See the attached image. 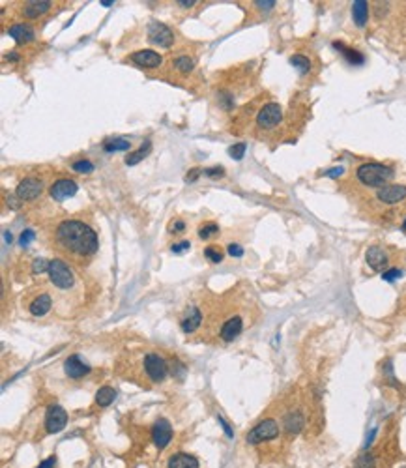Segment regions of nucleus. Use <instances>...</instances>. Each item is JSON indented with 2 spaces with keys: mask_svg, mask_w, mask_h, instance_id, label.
<instances>
[{
  "mask_svg": "<svg viewBox=\"0 0 406 468\" xmlns=\"http://www.w3.org/2000/svg\"><path fill=\"white\" fill-rule=\"evenodd\" d=\"M36 238V234H34V230H30V228H27V230H23V234L19 236V246H23V248H27L30 242Z\"/></svg>",
  "mask_w": 406,
  "mask_h": 468,
  "instance_id": "nucleus-35",
  "label": "nucleus"
},
{
  "mask_svg": "<svg viewBox=\"0 0 406 468\" xmlns=\"http://www.w3.org/2000/svg\"><path fill=\"white\" fill-rule=\"evenodd\" d=\"M200 324H202V313H200V309L197 305H189L185 315L180 320V326L184 330V334H193Z\"/></svg>",
  "mask_w": 406,
  "mask_h": 468,
  "instance_id": "nucleus-14",
  "label": "nucleus"
},
{
  "mask_svg": "<svg viewBox=\"0 0 406 468\" xmlns=\"http://www.w3.org/2000/svg\"><path fill=\"white\" fill-rule=\"evenodd\" d=\"M356 468H374V459L370 455H363V457H359Z\"/></svg>",
  "mask_w": 406,
  "mask_h": 468,
  "instance_id": "nucleus-37",
  "label": "nucleus"
},
{
  "mask_svg": "<svg viewBox=\"0 0 406 468\" xmlns=\"http://www.w3.org/2000/svg\"><path fill=\"white\" fill-rule=\"evenodd\" d=\"M178 4H180V6H184V8H189V6H193V4H195V0H189V2H187V0H180Z\"/></svg>",
  "mask_w": 406,
  "mask_h": 468,
  "instance_id": "nucleus-48",
  "label": "nucleus"
},
{
  "mask_svg": "<svg viewBox=\"0 0 406 468\" xmlns=\"http://www.w3.org/2000/svg\"><path fill=\"white\" fill-rule=\"evenodd\" d=\"M77 193V184L70 178H60L51 185V197L55 200H64Z\"/></svg>",
  "mask_w": 406,
  "mask_h": 468,
  "instance_id": "nucleus-12",
  "label": "nucleus"
},
{
  "mask_svg": "<svg viewBox=\"0 0 406 468\" xmlns=\"http://www.w3.org/2000/svg\"><path fill=\"white\" fill-rule=\"evenodd\" d=\"M290 64L296 66L301 73H307V71L311 70V60L307 57H303V55H294V57L290 58Z\"/></svg>",
  "mask_w": 406,
  "mask_h": 468,
  "instance_id": "nucleus-28",
  "label": "nucleus"
},
{
  "mask_svg": "<svg viewBox=\"0 0 406 468\" xmlns=\"http://www.w3.org/2000/svg\"><path fill=\"white\" fill-rule=\"evenodd\" d=\"M172 438V427L171 423L167 421V419H157L156 425H154V429H152V440H154V444H156L159 449H163V447L169 446V442H171Z\"/></svg>",
  "mask_w": 406,
  "mask_h": 468,
  "instance_id": "nucleus-11",
  "label": "nucleus"
},
{
  "mask_svg": "<svg viewBox=\"0 0 406 468\" xmlns=\"http://www.w3.org/2000/svg\"><path fill=\"white\" fill-rule=\"evenodd\" d=\"M400 276H402V272H400L399 268H391L382 274V279H384V281H395V279H399Z\"/></svg>",
  "mask_w": 406,
  "mask_h": 468,
  "instance_id": "nucleus-36",
  "label": "nucleus"
},
{
  "mask_svg": "<svg viewBox=\"0 0 406 468\" xmlns=\"http://www.w3.org/2000/svg\"><path fill=\"white\" fill-rule=\"evenodd\" d=\"M279 436V425L277 421L273 419H264L258 425H255L247 433V442L249 444H258V442H264V440H271Z\"/></svg>",
  "mask_w": 406,
  "mask_h": 468,
  "instance_id": "nucleus-4",
  "label": "nucleus"
},
{
  "mask_svg": "<svg viewBox=\"0 0 406 468\" xmlns=\"http://www.w3.org/2000/svg\"><path fill=\"white\" fill-rule=\"evenodd\" d=\"M57 242L68 253L79 257L94 255L100 246L96 230L79 219L62 221L57 228Z\"/></svg>",
  "mask_w": 406,
  "mask_h": 468,
  "instance_id": "nucleus-1",
  "label": "nucleus"
},
{
  "mask_svg": "<svg viewBox=\"0 0 406 468\" xmlns=\"http://www.w3.org/2000/svg\"><path fill=\"white\" fill-rule=\"evenodd\" d=\"M171 228H172V232H182V230L185 228L184 221H176V223H172Z\"/></svg>",
  "mask_w": 406,
  "mask_h": 468,
  "instance_id": "nucleus-45",
  "label": "nucleus"
},
{
  "mask_svg": "<svg viewBox=\"0 0 406 468\" xmlns=\"http://www.w3.org/2000/svg\"><path fill=\"white\" fill-rule=\"evenodd\" d=\"M342 172H344V169H342V167H333V169L326 170V176H329V178H337V176H341Z\"/></svg>",
  "mask_w": 406,
  "mask_h": 468,
  "instance_id": "nucleus-41",
  "label": "nucleus"
},
{
  "mask_svg": "<svg viewBox=\"0 0 406 468\" xmlns=\"http://www.w3.org/2000/svg\"><path fill=\"white\" fill-rule=\"evenodd\" d=\"M129 58H131L137 66H141V68H150V70H152V68H159V66H161V57L157 55L156 51H150V49L135 51Z\"/></svg>",
  "mask_w": 406,
  "mask_h": 468,
  "instance_id": "nucleus-15",
  "label": "nucleus"
},
{
  "mask_svg": "<svg viewBox=\"0 0 406 468\" xmlns=\"http://www.w3.org/2000/svg\"><path fill=\"white\" fill-rule=\"evenodd\" d=\"M131 148V141L124 139V137H118V139H107L103 142V150L105 152H126V150Z\"/></svg>",
  "mask_w": 406,
  "mask_h": 468,
  "instance_id": "nucleus-24",
  "label": "nucleus"
},
{
  "mask_svg": "<svg viewBox=\"0 0 406 468\" xmlns=\"http://www.w3.org/2000/svg\"><path fill=\"white\" fill-rule=\"evenodd\" d=\"M73 170H75V172H81V174H90L94 170V163H90L88 159H81V161H75V163H73Z\"/></svg>",
  "mask_w": 406,
  "mask_h": 468,
  "instance_id": "nucleus-31",
  "label": "nucleus"
},
{
  "mask_svg": "<svg viewBox=\"0 0 406 468\" xmlns=\"http://www.w3.org/2000/svg\"><path fill=\"white\" fill-rule=\"evenodd\" d=\"M365 259H367V264H369L370 268L376 270V272L384 270L385 266H387V263H389L387 253H385V251L380 248V246H370V248L367 249V255H365Z\"/></svg>",
  "mask_w": 406,
  "mask_h": 468,
  "instance_id": "nucleus-17",
  "label": "nucleus"
},
{
  "mask_svg": "<svg viewBox=\"0 0 406 468\" xmlns=\"http://www.w3.org/2000/svg\"><path fill=\"white\" fill-rule=\"evenodd\" d=\"M169 468H199V461L197 457H193L189 453H174L169 459Z\"/></svg>",
  "mask_w": 406,
  "mask_h": 468,
  "instance_id": "nucleus-21",
  "label": "nucleus"
},
{
  "mask_svg": "<svg viewBox=\"0 0 406 468\" xmlns=\"http://www.w3.org/2000/svg\"><path fill=\"white\" fill-rule=\"evenodd\" d=\"M55 462H57V459H55V457H49L47 461H43L42 464L36 468H55Z\"/></svg>",
  "mask_w": 406,
  "mask_h": 468,
  "instance_id": "nucleus-44",
  "label": "nucleus"
},
{
  "mask_svg": "<svg viewBox=\"0 0 406 468\" xmlns=\"http://www.w3.org/2000/svg\"><path fill=\"white\" fill-rule=\"evenodd\" d=\"M219 423H221V425H223V429H225V433H227L228 436H232V431H230V427H228L227 423H225V421H223L221 418H219Z\"/></svg>",
  "mask_w": 406,
  "mask_h": 468,
  "instance_id": "nucleus-47",
  "label": "nucleus"
},
{
  "mask_svg": "<svg viewBox=\"0 0 406 468\" xmlns=\"http://www.w3.org/2000/svg\"><path fill=\"white\" fill-rule=\"evenodd\" d=\"M245 150H247V144H245V142H238V144L228 148V154H230V157H234V159H242V157L245 156Z\"/></svg>",
  "mask_w": 406,
  "mask_h": 468,
  "instance_id": "nucleus-32",
  "label": "nucleus"
},
{
  "mask_svg": "<svg viewBox=\"0 0 406 468\" xmlns=\"http://www.w3.org/2000/svg\"><path fill=\"white\" fill-rule=\"evenodd\" d=\"M258 8H262V10H271V8L275 6V2L273 0H270V2H255Z\"/></svg>",
  "mask_w": 406,
  "mask_h": 468,
  "instance_id": "nucleus-46",
  "label": "nucleus"
},
{
  "mask_svg": "<svg viewBox=\"0 0 406 468\" xmlns=\"http://www.w3.org/2000/svg\"><path fill=\"white\" fill-rule=\"evenodd\" d=\"M68 423V412L58 406V404H51L47 408V416H45V429L47 433H60Z\"/></svg>",
  "mask_w": 406,
  "mask_h": 468,
  "instance_id": "nucleus-7",
  "label": "nucleus"
},
{
  "mask_svg": "<svg viewBox=\"0 0 406 468\" xmlns=\"http://www.w3.org/2000/svg\"><path fill=\"white\" fill-rule=\"evenodd\" d=\"M100 4H101V6H105V8H109V6H113V4H114V2H113V0H103V2H100Z\"/></svg>",
  "mask_w": 406,
  "mask_h": 468,
  "instance_id": "nucleus-49",
  "label": "nucleus"
},
{
  "mask_svg": "<svg viewBox=\"0 0 406 468\" xmlns=\"http://www.w3.org/2000/svg\"><path fill=\"white\" fill-rule=\"evenodd\" d=\"M49 279L51 283L58 287V289H70L73 283H75V276L73 272L68 268V264L60 259H53L49 263Z\"/></svg>",
  "mask_w": 406,
  "mask_h": 468,
  "instance_id": "nucleus-3",
  "label": "nucleus"
},
{
  "mask_svg": "<svg viewBox=\"0 0 406 468\" xmlns=\"http://www.w3.org/2000/svg\"><path fill=\"white\" fill-rule=\"evenodd\" d=\"M243 332V320L242 317H238V315H234V317H228L225 322H223L221 330H219V337H221L223 341H234L238 335Z\"/></svg>",
  "mask_w": 406,
  "mask_h": 468,
  "instance_id": "nucleus-13",
  "label": "nucleus"
},
{
  "mask_svg": "<svg viewBox=\"0 0 406 468\" xmlns=\"http://www.w3.org/2000/svg\"><path fill=\"white\" fill-rule=\"evenodd\" d=\"M150 148H152V142H150V141H144L141 148L135 150L133 154H129V156L126 157V163H128V165H137L139 161H143L144 157H146V154L150 152Z\"/></svg>",
  "mask_w": 406,
  "mask_h": 468,
  "instance_id": "nucleus-27",
  "label": "nucleus"
},
{
  "mask_svg": "<svg viewBox=\"0 0 406 468\" xmlns=\"http://www.w3.org/2000/svg\"><path fill=\"white\" fill-rule=\"evenodd\" d=\"M144 371L152 382H161L169 373V365L159 354H146L144 356Z\"/></svg>",
  "mask_w": 406,
  "mask_h": 468,
  "instance_id": "nucleus-5",
  "label": "nucleus"
},
{
  "mask_svg": "<svg viewBox=\"0 0 406 468\" xmlns=\"http://www.w3.org/2000/svg\"><path fill=\"white\" fill-rule=\"evenodd\" d=\"M333 47L335 49H341V53L344 55V58L348 60L350 64H354V66H357V64H363V55L361 53H357V51H354V49H348V47H344L342 43H339V42H335L333 43Z\"/></svg>",
  "mask_w": 406,
  "mask_h": 468,
  "instance_id": "nucleus-25",
  "label": "nucleus"
},
{
  "mask_svg": "<svg viewBox=\"0 0 406 468\" xmlns=\"http://www.w3.org/2000/svg\"><path fill=\"white\" fill-rule=\"evenodd\" d=\"M193 58L189 57H178L176 60H174V66H176V70L182 71V73H189V71L193 70Z\"/></svg>",
  "mask_w": 406,
  "mask_h": 468,
  "instance_id": "nucleus-29",
  "label": "nucleus"
},
{
  "mask_svg": "<svg viewBox=\"0 0 406 468\" xmlns=\"http://www.w3.org/2000/svg\"><path fill=\"white\" fill-rule=\"evenodd\" d=\"M204 174H206V176L215 178V176H223V174H225V170H223V167H212V169L204 170Z\"/></svg>",
  "mask_w": 406,
  "mask_h": 468,
  "instance_id": "nucleus-39",
  "label": "nucleus"
},
{
  "mask_svg": "<svg viewBox=\"0 0 406 468\" xmlns=\"http://www.w3.org/2000/svg\"><path fill=\"white\" fill-rule=\"evenodd\" d=\"M53 6V2L49 0H34V2H27L25 8H23V15L27 19H38L40 15L47 14Z\"/></svg>",
  "mask_w": 406,
  "mask_h": 468,
  "instance_id": "nucleus-18",
  "label": "nucleus"
},
{
  "mask_svg": "<svg viewBox=\"0 0 406 468\" xmlns=\"http://www.w3.org/2000/svg\"><path fill=\"white\" fill-rule=\"evenodd\" d=\"M228 255L230 257H242L243 255L242 246H238V244H228Z\"/></svg>",
  "mask_w": 406,
  "mask_h": 468,
  "instance_id": "nucleus-38",
  "label": "nucleus"
},
{
  "mask_svg": "<svg viewBox=\"0 0 406 468\" xmlns=\"http://www.w3.org/2000/svg\"><path fill=\"white\" fill-rule=\"evenodd\" d=\"M43 191V184L42 180H38V178H25V180H21V184L17 185V191H15V195L19 197L21 200H34L38 199L40 195H42Z\"/></svg>",
  "mask_w": 406,
  "mask_h": 468,
  "instance_id": "nucleus-9",
  "label": "nucleus"
},
{
  "mask_svg": "<svg viewBox=\"0 0 406 468\" xmlns=\"http://www.w3.org/2000/svg\"><path fill=\"white\" fill-rule=\"evenodd\" d=\"M402 468H406V466H402Z\"/></svg>",
  "mask_w": 406,
  "mask_h": 468,
  "instance_id": "nucleus-51",
  "label": "nucleus"
},
{
  "mask_svg": "<svg viewBox=\"0 0 406 468\" xmlns=\"http://www.w3.org/2000/svg\"><path fill=\"white\" fill-rule=\"evenodd\" d=\"M204 255L212 261V263H221L223 261V253L219 251V249H215V248H206L204 249Z\"/></svg>",
  "mask_w": 406,
  "mask_h": 468,
  "instance_id": "nucleus-34",
  "label": "nucleus"
},
{
  "mask_svg": "<svg viewBox=\"0 0 406 468\" xmlns=\"http://www.w3.org/2000/svg\"><path fill=\"white\" fill-rule=\"evenodd\" d=\"M10 36H12L15 42L19 43V45H23V43H29V42H32V40H34V30L30 29L29 25H23V23H19V25L10 27Z\"/></svg>",
  "mask_w": 406,
  "mask_h": 468,
  "instance_id": "nucleus-20",
  "label": "nucleus"
},
{
  "mask_svg": "<svg viewBox=\"0 0 406 468\" xmlns=\"http://www.w3.org/2000/svg\"><path fill=\"white\" fill-rule=\"evenodd\" d=\"M283 425H285L286 433L298 434L299 431L303 429V425H305V418H303V414H301L299 410H292V412H288V414L285 416Z\"/></svg>",
  "mask_w": 406,
  "mask_h": 468,
  "instance_id": "nucleus-19",
  "label": "nucleus"
},
{
  "mask_svg": "<svg viewBox=\"0 0 406 468\" xmlns=\"http://www.w3.org/2000/svg\"><path fill=\"white\" fill-rule=\"evenodd\" d=\"M352 17H354L357 27H365L367 19H369V4L365 0H356L352 4Z\"/></svg>",
  "mask_w": 406,
  "mask_h": 468,
  "instance_id": "nucleus-23",
  "label": "nucleus"
},
{
  "mask_svg": "<svg viewBox=\"0 0 406 468\" xmlns=\"http://www.w3.org/2000/svg\"><path fill=\"white\" fill-rule=\"evenodd\" d=\"M281 118H283V109H281V105H279V103H266V105L258 111L257 124L264 129H271L281 122Z\"/></svg>",
  "mask_w": 406,
  "mask_h": 468,
  "instance_id": "nucleus-6",
  "label": "nucleus"
},
{
  "mask_svg": "<svg viewBox=\"0 0 406 468\" xmlns=\"http://www.w3.org/2000/svg\"><path fill=\"white\" fill-rule=\"evenodd\" d=\"M64 371L66 375L70 376V378H83L85 375H88L90 373V365H86L81 358H79L77 354L70 356L68 360H66L64 363Z\"/></svg>",
  "mask_w": 406,
  "mask_h": 468,
  "instance_id": "nucleus-16",
  "label": "nucleus"
},
{
  "mask_svg": "<svg viewBox=\"0 0 406 468\" xmlns=\"http://www.w3.org/2000/svg\"><path fill=\"white\" fill-rule=\"evenodd\" d=\"M189 248H191L189 242H180V244H174V246H172V253H182V251H187Z\"/></svg>",
  "mask_w": 406,
  "mask_h": 468,
  "instance_id": "nucleus-40",
  "label": "nucleus"
},
{
  "mask_svg": "<svg viewBox=\"0 0 406 468\" xmlns=\"http://www.w3.org/2000/svg\"><path fill=\"white\" fill-rule=\"evenodd\" d=\"M51 305H53V302H51L49 294H40L38 298L32 300V304L29 305V309L34 317H43L45 313H49Z\"/></svg>",
  "mask_w": 406,
  "mask_h": 468,
  "instance_id": "nucleus-22",
  "label": "nucleus"
},
{
  "mask_svg": "<svg viewBox=\"0 0 406 468\" xmlns=\"http://www.w3.org/2000/svg\"><path fill=\"white\" fill-rule=\"evenodd\" d=\"M356 176L363 185L384 187V184H387L393 178V169H389V167H385L382 163H365L361 167H357Z\"/></svg>",
  "mask_w": 406,
  "mask_h": 468,
  "instance_id": "nucleus-2",
  "label": "nucleus"
},
{
  "mask_svg": "<svg viewBox=\"0 0 406 468\" xmlns=\"http://www.w3.org/2000/svg\"><path fill=\"white\" fill-rule=\"evenodd\" d=\"M200 172H202L200 169H191V172H187V176H185V182H195Z\"/></svg>",
  "mask_w": 406,
  "mask_h": 468,
  "instance_id": "nucleus-42",
  "label": "nucleus"
},
{
  "mask_svg": "<svg viewBox=\"0 0 406 468\" xmlns=\"http://www.w3.org/2000/svg\"><path fill=\"white\" fill-rule=\"evenodd\" d=\"M378 200H382L384 204H397L406 197V185L402 184H389L380 187L376 193Z\"/></svg>",
  "mask_w": 406,
  "mask_h": 468,
  "instance_id": "nucleus-10",
  "label": "nucleus"
},
{
  "mask_svg": "<svg viewBox=\"0 0 406 468\" xmlns=\"http://www.w3.org/2000/svg\"><path fill=\"white\" fill-rule=\"evenodd\" d=\"M17 200H21V199H19V197H14V195H10V197H8V204L12 206L14 210H17V208L21 206V202H17Z\"/></svg>",
  "mask_w": 406,
  "mask_h": 468,
  "instance_id": "nucleus-43",
  "label": "nucleus"
},
{
  "mask_svg": "<svg viewBox=\"0 0 406 468\" xmlns=\"http://www.w3.org/2000/svg\"><path fill=\"white\" fill-rule=\"evenodd\" d=\"M219 232V227L215 225V223H206V225H202V227L199 228V236L202 238V240H206V238H210V236H214V234Z\"/></svg>",
  "mask_w": 406,
  "mask_h": 468,
  "instance_id": "nucleus-30",
  "label": "nucleus"
},
{
  "mask_svg": "<svg viewBox=\"0 0 406 468\" xmlns=\"http://www.w3.org/2000/svg\"><path fill=\"white\" fill-rule=\"evenodd\" d=\"M114 399H116V391H114V388H111V386H103V388H100L98 393H96V403L100 404V406H109Z\"/></svg>",
  "mask_w": 406,
  "mask_h": 468,
  "instance_id": "nucleus-26",
  "label": "nucleus"
},
{
  "mask_svg": "<svg viewBox=\"0 0 406 468\" xmlns=\"http://www.w3.org/2000/svg\"><path fill=\"white\" fill-rule=\"evenodd\" d=\"M49 263L51 261H45V259H36V261L32 263V274L38 276V274H42V272H49Z\"/></svg>",
  "mask_w": 406,
  "mask_h": 468,
  "instance_id": "nucleus-33",
  "label": "nucleus"
},
{
  "mask_svg": "<svg viewBox=\"0 0 406 468\" xmlns=\"http://www.w3.org/2000/svg\"><path fill=\"white\" fill-rule=\"evenodd\" d=\"M148 36H150V42L159 45V47H171L172 42H174L172 30L169 29L167 25H163V23H159V21L150 23Z\"/></svg>",
  "mask_w": 406,
  "mask_h": 468,
  "instance_id": "nucleus-8",
  "label": "nucleus"
},
{
  "mask_svg": "<svg viewBox=\"0 0 406 468\" xmlns=\"http://www.w3.org/2000/svg\"><path fill=\"white\" fill-rule=\"evenodd\" d=\"M402 228H406V221H404V223H402Z\"/></svg>",
  "mask_w": 406,
  "mask_h": 468,
  "instance_id": "nucleus-50",
  "label": "nucleus"
}]
</instances>
